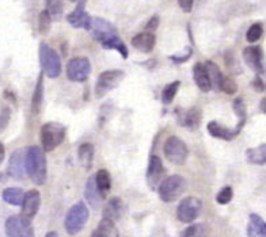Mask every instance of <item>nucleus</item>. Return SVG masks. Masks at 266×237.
Wrapping results in <instances>:
<instances>
[{
	"mask_svg": "<svg viewBox=\"0 0 266 237\" xmlns=\"http://www.w3.org/2000/svg\"><path fill=\"white\" fill-rule=\"evenodd\" d=\"M45 237H57V233H56V232H49Z\"/></svg>",
	"mask_w": 266,
	"mask_h": 237,
	"instance_id": "obj_45",
	"label": "nucleus"
},
{
	"mask_svg": "<svg viewBox=\"0 0 266 237\" xmlns=\"http://www.w3.org/2000/svg\"><path fill=\"white\" fill-rule=\"evenodd\" d=\"M246 159L250 164L263 165L266 164V144L258 145L255 148L246 151Z\"/></svg>",
	"mask_w": 266,
	"mask_h": 237,
	"instance_id": "obj_23",
	"label": "nucleus"
},
{
	"mask_svg": "<svg viewBox=\"0 0 266 237\" xmlns=\"http://www.w3.org/2000/svg\"><path fill=\"white\" fill-rule=\"evenodd\" d=\"M165 176V167L163 163L158 156H151L149 157V163H148V169H147V183L151 190H155L157 187H159V184L163 180Z\"/></svg>",
	"mask_w": 266,
	"mask_h": 237,
	"instance_id": "obj_13",
	"label": "nucleus"
},
{
	"mask_svg": "<svg viewBox=\"0 0 266 237\" xmlns=\"http://www.w3.org/2000/svg\"><path fill=\"white\" fill-rule=\"evenodd\" d=\"M89 208L86 206L85 202H78L68 210L65 221H64V226L68 234H76L79 233L82 229L85 228L89 220Z\"/></svg>",
	"mask_w": 266,
	"mask_h": 237,
	"instance_id": "obj_3",
	"label": "nucleus"
},
{
	"mask_svg": "<svg viewBox=\"0 0 266 237\" xmlns=\"http://www.w3.org/2000/svg\"><path fill=\"white\" fill-rule=\"evenodd\" d=\"M209 229L205 224L190 225L189 228L185 229L183 237H207Z\"/></svg>",
	"mask_w": 266,
	"mask_h": 237,
	"instance_id": "obj_32",
	"label": "nucleus"
},
{
	"mask_svg": "<svg viewBox=\"0 0 266 237\" xmlns=\"http://www.w3.org/2000/svg\"><path fill=\"white\" fill-rule=\"evenodd\" d=\"M254 87L257 89H259V91H262V89L265 88V85H263V83H262V80L259 79V77H255V80H254Z\"/></svg>",
	"mask_w": 266,
	"mask_h": 237,
	"instance_id": "obj_42",
	"label": "nucleus"
},
{
	"mask_svg": "<svg viewBox=\"0 0 266 237\" xmlns=\"http://www.w3.org/2000/svg\"><path fill=\"white\" fill-rule=\"evenodd\" d=\"M155 42H157L155 34L149 33V31L140 33L132 38L133 48H136L140 52H144V53H149L154 49V46H155Z\"/></svg>",
	"mask_w": 266,
	"mask_h": 237,
	"instance_id": "obj_18",
	"label": "nucleus"
},
{
	"mask_svg": "<svg viewBox=\"0 0 266 237\" xmlns=\"http://www.w3.org/2000/svg\"><path fill=\"white\" fill-rule=\"evenodd\" d=\"M26 172V151L18 149L9 161V175L14 179H23Z\"/></svg>",
	"mask_w": 266,
	"mask_h": 237,
	"instance_id": "obj_14",
	"label": "nucleus"
},
{
	"mask_svg": "<svg viewBox=\"0 0 266 237\" xmlns=\"http://www.w3.org/2000/svg\"><path fill=\"white\" fill-rule=\"evenodd\" d=\"M3 159H5V147L0 143V163L3 161Z\"/></svg>",
	"mask_w": 266,
	"mask_h": 237,
	"instance_id": "obj_44",
	"label": "nucleus"
},
{
	"mask_svg": "<svg viewBox=\"0 0 266 237\" xmlns=\"http://www.w3.org/2000/svg\"><path fill=\"white\" fill-rule=\"evenodd\" d=\"M121 213H123V201L119 197H113L109 199V202L106 203L103 209V218L117 221L121 217Z\"/></svg>",
	"mask_w": 266,
	"mask_h": 237,
	"instance_id": "obj_21",
	"label": "nucleus"
},
{
	"mask_svg": "<svg viewBox=\"0 0 266 237\" xmlns=\"http://www.w3.org/2000/svg\"><path fill=\"white\" fill-rule=\"evenodd\" d=\"M51 23H52V15L49 14L48 10L43 11L40 14V31L41 34H47L51 29Z\"/></svg>",
	"mask_w": 266,
	"mask_h": 237,
	"instance_id": "obj_37",
	"label": "nucleus"
},
{
	"mask_svg": "<svg viewBox=\"0 0 266 237\" xmlns=\"http://www.w3.org/2000/svg\"><path fill=\"white\" fill-rule=\"evenodd\" d=\"M6 234L9 237H34V230L29 218L11 216L6 221Z\"/></svg>",
	"mask_w": 266,
	"mask_h": 237,
	"instance_id": "obj_8",
	"label": "nucleus"
},
{
	"mask_svg": "<svg viewBox=\"0 0 266 237\" xmlns=\"http://www.w3.org/2000/svg\"><path fill=\"white\" fill-rule=\"evenodd\" d=\"M219 89L227 93V95H234V93L238 91V85H237V83L233 80V79L224 76L223 80H221V83H220Z\"/></svg>",
	"mask_w": 266,
	"mask_h": 237,
	"instance_id": "obj_35",
	"label": "nucleus"
},
{
	"mask_svg": "<svg viewBox=\"0 0 266 237\" xmlns=\"http://www.w3.org/2000/svg\"><path fill=\"white\" fill-rule=\"evenodd\" d=\"M259 107H261V110L266 114V97L261 99V105H259Z\"/></svg>",
	"mask_w": 266,
	"mask_h": 237,
	"instance_id": "obj_43",
	"label": "nucleus"
},
{
	"mask_svg": "<svg viewBox=\"0 0 266 237\" xmlns=\"http://www.w3.org/2000/svg\"><path fill=\"white\" fill-rule=\"evenodd\" d=\"M91 72V64L87 57H75L67 65V77L72 81H86Z\"/></svg>",
	"mask_w": 266,
	"mask_h": 237,
	"instance_id": "obj_10",
	"label": "nucleus"
},
{
	"mask_svg": "<svg viewBox=\"0 0 266 237\" xmlns=\"http://www.w3.org/2000/svg\"><path fill=\"white\" fill-rule=\"evenodd\" d=\"M91 31H93L94 38L98 42L105 45L107 41L113 39L114 37H119V33L110 22L102 19V18H93V23H91Z\"/></svg>",
	"mask_w": 266,
	"mask_h": 237,
	"instance_id": "obj_11",
	"label": "nucleus"
},
{
	"mask_svg": "<svg viewBox=\"0 0 266 237\" xmlns=\"http://www.w3.org/2000/svg\"><path fill=\"white\" fill-rule=\"evenodd\" d=\"M71 2H78V0H71Z\"/></svg>",
	"mask_w": 266,
	"mask_h": 237,
	"instance_id": "obj_46",
	"label": "nucleus"
},
{
	"mask_svg": "<svg viewBox=\"0 0 266 237\" xmlns=\"http://www.w3.org/2000/svg\"><path fill=\"white\" fill-rule=\"evenodd\" d=\"M3 201L7 202L9 205H13V206H19L23 202V197H25V193L22 188L19 187H9L3 191Z\"/></svg>",
	"mask_w": 266,
	"mask_h": 237,
	"instance_id": "obj_24",
	"label": "nucleus"
},
{
	"mask_svg": "<svg viewBox=\"0 0 266 237\" xmlns=\"http://www.w3.org/2000/svg\"><path fill=\"white\" fill-rule=\"evenodd\" d=\"M85 195H86V199H87V202H89L94 209L99 208L102 199H105L103 198V195L101 194V191L98 190L97 182H95V175H93V176H90V178L87 179V183H86V188H85Z\"/></svg>",
	"mask_w": 266,
	"mask_h": 237,
	"instance_id": "obj_19",
	"label": "nucleus"
},
{
	"mask_svg": "<svg viewBox=\"0 0 266 237\" xmlns=\"http://www.w3.org/2000/svg\"><path fill=\"white\" fill-rule=\"evenodd\" d=\"M243 59L246 64L249 65L253 71L257 73L265 72V65H263V55L259 46H247L243 51Z\"/></svg>",
	"mask_w": 266,
	"mask_h": 237,
	"instance_id": "obj_16",
	"label": "nucleus"
},
{
	"mask_svg": "<svg viewBox=\"0 0 266 237\" xmlns=\"http://www.w3.org/2000/svg\"><path fill=\"white\" fill-rule=\"evenodd\" d=\"M65 133H67V129L60 123H45L41 129V143H43L44 151L51 152L55 148H57L65 138Z\"/></svg>",
	"mask_w": 266,
	"mask_h": 237,
	"instance_id": "obj_5",
	"label": "nucleus"
},
{
	"mask_svg": "<svg viewBox=\"0 0 266 237\" xmlns=\"http://www.w3.org/2000/svg\"><path fill=\"white\" fill-rule=\"evenodd\" d=\"M40 63L44 69V73L51 79H56L61 73V61L57 52L48 43L43 42L40 45Z\"/></svg>",
	"mask_w": 266,
	"mask_h": 237,
	"instance_id": "obj_4",
	"label": "nucleus"
},
{
	"mask_svg": "<svg viewBox=\"0 0 266 237\" xmlns=\"http://www.w3.org/2000/svg\"><path fill=\"white\" fill-rule=\"evenodd\" d=\"M79 3L76 6V9L71 14H68L67 21L71 23L76 29H91L93 18L86 13V0H78Z\"/></svg>",
	"mask_w": 266,
	"mask_h": 237,
	"instance_id": "obj_12",
	"label": "nucleus"
},
{
	"mask_svg": "<svg viewBox=\"0 0 266 237\" xmlns=\"http://www.w3.org/2000/svg\"><path fill=\"white\" fill-rule=\"evenodd\" d=\"M41 205V195L37 190L27 191L23 197V202H22V216H25L26 218L31 220L35 214L38 213Z\"/></svg>",
	"mask_w": 266,
	"mask_h": 237,
	"instance_id": "obj_15",
	"label": "nucleus"
},
{
	"mask_svg": "<svg viewBox=\"0 0 266 237\" xmlns=\"http://www.w3.org/2000/svg\"><path fill=\"white\" fill-rule=\"evenodd\" d=\"M114 230H116L114 229V221L102 218L98 224L97 229L91 234V237H113Z\"/></svg>",
	"mask_w": 266,
	"mask_h": 237,
	"instance_id": "obj_28",
	"label": "nucleus"
},
{
	"mask_svg": "<svg viewBox=\"0 0 266 237\" xmlns=\"http://www.w3.org/2000/svg\"><path fill=\"white\" fill-rule=\"evenodd\" d=\"M26 174L38 186L47 180V159L40 147H29L26 151Z\"/></svg>",
	"mask_w": 266,
	"mask_h": 237,
	"instance_id": "obj_1",
	"label": "nucleus"
},
{
	"mask_svg": "<svg viewBox=\"0 0 266 237\" xmlns=\"http://www.w3.org/2000/svg\"><path fill=\"white\" fill-rule=\"evenodd\" d=\"M242 130V126L238 125L235 129H230V127H225L223 125H220L217 122H209L208 123V133L215 137V138H220V140H225V141H231L237 137Z\"/></svg>",
	"mask_w": 266,
	"mask_h": 237,
	"instance_id": "obj_17",
	"label": "nucleus"
},
{
	"mask_svg": "<svg viewBox=\"0 0 266 237\" xmlns=\"http://www.w3.org/2000/svg\"><path fill=\"white\" fill-rule=\"evenodd\" d=\"M247 234L249 237H266V222L258 214H250Z\"/></svg>",
	"mask_w": 266,
	"mask_h": 237,
	"instance_id": "obj_22",
	"label": "nucleus"
},
{
	"mask_svg": "<svg viewBox=\"0 0 266 237\" xmlns=\"http://www.w3.org/2000/svg\"><path fill=\"white\" fill-rule=\"evenodd\" d=\"M205 68H207L212 85H215L216 88L219 89L220 83H221V80H223L224 77V75L221 73V71H220V68L217 67L213 61H207V63H205Z\"/></svg>",
	"mask_w": 266,
	"mask_h": 237,
	"instance_id": "obj_29",
	"label": "nucleus"
},
{
	"mask_svg": "<svg viewBox=\"0 0 266 237\" xmlns=\"http://www.w3.org/2000/svg\"><path fill=\"white\" fill-rule=\"evenodd\" d=\"M10 114H11V111H10V109H7V107L3 109L2 113H0V130H2V129H5L6 125L9 123Z\"/></svg>",
	"mask_w": 266,
	"mask_h": 237,
	"instance_id": "obj_39",
	"label": "nucleus"
},
{
	"mask_svg": "<svg viewBox=\"0 0 266 237\" xmlns=\"http://www.w3.org/2000/svg\"><path fill=\"white\" fill-rule=\"evenodd\" d=\"M95 182H97L98 190L101 191V194L103 195L105 198L107 193L111 188V178H110V174L106 171V169H99L97 174H95Z\"/></svg>",
	"mask_w": 266,
	"mask_h": 237,
	"instance_id": "obj_27",
	"label": "nucleus"
},
{
	"mask_svg": "<svg viewBox=\"0 0 266 237\" xmlns=\"http://www.w3.org/2000/svg\"><path fill=\"white\" fill-rule=\"evenodd\" d=\"M43 98H44V84H43V75L38 79V83L35 85V89H34V95H33V111L34 113H38L40 109H41V103H43Z\"/></svg>",
	"mask_w": 266,
	"mask_h": 237,
	"instance_id": "obj_31",
	"label": "nucleus"
},
{
	"mask_svg": "<svg viewBox=\"0 0 266 237\" xmlns=\"http://www.w3.org/2000/svg\"><path fill=\"white\" fill-rule=\"evenodd\" d=\"M234 197V191L231 187H224L219 191V194L216 195V201L219 205H227V203L231 202V199Z\"/></svg>",
	"mask_w": 266,
	"mask_h": 237,
	"instance_id": "obj_36",
	"label": "nucleus"
},
{
	"mask_svg": "<svg viewBox=\"0 0 266 237\" xmlns=\"http://www.w3.org/2000/svg\"><path fill=\"white\" fill-rule=\"evenodd\" d=\"M200 122H201V110L200 109H190L182 115V121L181 123L187 129H197L200 126Z\"/></svg>",
	"mask_w": 266,
	"mask_h": 237,
	"instance_id": "obj_25",
	"label": "nucleus"
},
{
	"mask_svg": "<svg viewBox=\"0 0 266 237\" xmlns=\"http://www.w3.org/2000/svg\"><path fill=\"white\" fill-rule=\"evenodd\" d=\"M262 34H263V27H262L261 23H254V25L250 26V29L247 30L246 39L251 43L257 42L258 39L262 37Z\"/></svg>",
	"mask_w": 266,
	"mask_h": 237,
	"instance_id": "obj_33",
	"label": "nucleus"
},
{
	"mask_svg": "<svg viewBox=\"0 0 266 237\" xmlns=\"http://www.w3.org/2000/svg\"><path fill=\"white\" fill-rule=\"evenodd\" d=\"M193 77H195V81L196 84H197V87H199L201 91H204V92H208V91L212 88L211 79H209V75H208L205 64L203 63L196 64L195 67H193Z\"/></svg>",
	"mask_w": 266,
	"mask_h": 237,
	"instance_id": "obj_20",
	"label": "nucleus"
},
{
	"mask_svg": "<svg viewBox=\"0 0 266 237\" xmlns=\"http://www.w3.org/2000/svg\"><path fill=\"white\" fill-rule=\"evenodd\" d=\"M78 159H79V163H81L86 169L91 168L93 165V159H94V147L91 144H83L79 147V151H78Z\"/></svg>",
	"mask_w": 266,
	"mask_h": 237,
	"instance_id": "obj_26",
	"label": "nucleus"
},
{
	"mask_svg": "<svg viewBox=\"0 0 266 237\" xmlns=\"http://www.w3.org/2000/svg\"><path fill=\"white\" fill-rule=\"evenodd\" d=\"M187 183L186 179L181 175H171L169 178L162 180V183L158 187V193L163 202L170 203L177 201L183 193H185Z\"/></svg>",
	"mask_w": 266,
	"mask_h": 237,
	"instance_id": "obj_2",
	"label": "nucleus"
},
{
	"mask_svg": "<svg viewBox=\"0 0 266 237\" xmlns=\"http://www.w3.org/2000/svg\"><path fill=\"white\" fill-rule=\"evenodd\" d=\"M45 2H47V10L52 17L57 18L63 14V0H45Z\"/></svg>",
	"mask_w": 266,
	"mask_h": 237,
	"instance_id": "obj_34",
	"label": "nucleus"
},
{
	"mask_svg": "<svg viewBox=\"0 0 266 237\" xmlns=\"http://www.w3.org/2000/svg\"><path fill=\"white\" fill-rule=\"evenodd\" d=\"M179 85H181L179 81H173V83H170L169 85H166L163 88V91H162V102L165 105H170L174 101V98H175L178 89H179Z\"/></svg>",
	"mask_w": 266,
	"mask_h": 237,
	"instance_id": "obj_30",
	"label": "nucleus"
},
{
	"mask_svg": "<svg viewBox=\"0 0 266 237\" xmlns=\"http://www.w3.org/2000/svg\"><path fill=\"white\" fill-rule=\"evenodd\" d=\"M203 209V202L201 199L196 198V197H187L183 198L178 205L177 217L178 220L183 222V224H190L199 217Z\"/></svg>",
	"mask_w": 266,
	"mask_h": 237,
	"instance_id": "obj_7",
	"label": "nucleus"
},
{
	"mask_svg": "<svg viewBox=\"0 0 266 237\" xmlns=\"http://www.w3.org/2000/svg\"><path fill=\"white\" fill-rule=\"evenodd\" d=\"M187 155H189L187 147L179 137L171 135L167 138L165 144V156L170 163L175 165L185 164Z\"/></svg>",
	"mask_w": 266,
	"mask_h": 237,
	"instance_id": "obj_6",
	"label": "nucleus"
},
{
	"mask_svg": "<svg viewBox=\"0 0 266 237\" xmlns=\"http://www.w3.org/2000/svg\"><path fill=\"white\" fill-rule=\"evenodd\" d=\"M178 3H179V7H181L183 13H190L192 9H193L195 0H178Z\"/></svg>",
	"mask_w": 266,
	"mask_h": 237,
	"instance_id": "obj_41",
	"label": "nucleus"
},
{
	"mask_svg": "<svg viewBox=\"0 0 266 237\" xmlns=\"http://www.w3.org/2000/svg\"><path fill=\"white\" fill-rule=\"evenodd\" d=\"M125 76V73L120 69H113V71H106L98 76L97 84H95V93L98 97H103L106 93L114 89L121 83V80Z\"/></svg>",
	"mask_w": 266,
	"mask_h": 237,
	"instance_id": "obj_9",
	"label": "nucleus"
},
{
	"mask_svg": "<svg viewBox=\"0 0 266 237\" xmlns=\"http://www.w3.org/2000/svg\"><path fill=\"white\" fill-rule=\"evenodd\" d=\"M158 26H159V17H152L151 19H149V22L147 23V26H145V31H149V33H154L155 30L158 29Z\"/></svg>",
	"mask_w": 266,
	"mask_h": 237,
	"instance_id": "obj_40",
	"label": "nucleus"
},
{
	"mask_svg": "<svg viewBox=\"0 0 266 237\" xmlns=\"http://www.w3.org/2000/svg\"><path fill=\"white\" fill-rule=\"evenodd\" d=\"M182 237H183V236H182Z\"/></svg>",
	"mask_w": 266,
	"mask_h": 237,
	"instance_id": "obj_47",
	"label": "nucleus"
},
{
	"mask_svg": "<svg viewBox=\"0 0 266 237\" xmlns=\"http://www.w3.org/2000/svg\"><path fill=\"white\" fill-rule=\"evenodd\" d=\"M234 110H235V113H237L238 117H239V123H241V125H245L246 106L243 99H241V98L235 99V102H234Z\"/></svg>",
	"mask_w": 266,
	"mask_h": 237,
	"instance_id": "obj_38",
	"label": "nucleus"
}]
</instances>
